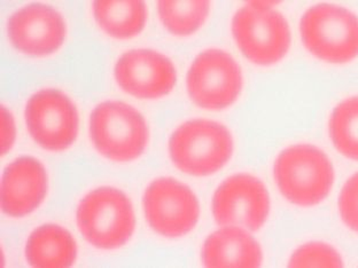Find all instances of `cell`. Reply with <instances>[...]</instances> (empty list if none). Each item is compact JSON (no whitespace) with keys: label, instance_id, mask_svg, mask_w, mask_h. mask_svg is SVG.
I'll use <instances>...</instances> for the list:
<instances>
[{"label":"cell","instance_id":"obj_1","mask_svg":"<svg viewBox=\"0 0 358 268\" xmlns=\"http://www.w3.org/2000/svg\"><path fill=\"white\" fill-rule=\"evenodd\" d=\"M275 178L285 198L300 207L323 201L332 188L334 171L329 157L310 144H296L280 153Z\"/></svg>","mask_w":358,"mask_h":268},{"label":"cell","instance_id":"obj_2","mask_svg":"<svg viewBox=\"0 0 358 268\" xmlns=\"http://www.w3.org/2000/svg\"><path fill=\"white\" fill-rule=\"evenodd\" d=\"M301 38L311 54L329 64L358 57V16L345 7L320 3L302 16Z\"/></svg>","mask_w":358,"mask_h":268},{"label":"cell","instance_id":"obj_3","mask_svg":"<svg viewBox=\"0 0 358 268\" xmlns=\"http://www.w3.org/2000/svg\"><path fill=\"white\" fill-rule=\"evenodd\" d=\"M77 225L87 242L99 249H116L128 242L134 230L131 202L112 187L96 188L80 202Z\"/></svg>","mask_w":358,"mask_h":268},{"label":"cell","instance_id":"obj_4","mask_svg":"<svg viewBox=\"0 0 358 268\" xmlns=\"http://www.w3.org/2000/svg\"><path fill=\"white\" fill-rule=\"evenodd\" d=\"M234 151V141L223 125L195 119L180 125L169 141L173 164L192 176H208L223 168Z\"/></svg>","mask_w":358,"mask_h":268},{"label":"cell","instance_id":"obj_5","mask_svg":"<svg viewBox=\"0 0 358 268\" xmlns=\"http://www.w3.org/2000/svg\"><path fill=\"white\" fill-rule=\"evenodd\" d=\"M90 135L101 155L115 162H129L144 151L148 128L144 116L131 105L105 101L91 114Z\"/></svg>","mask_w":358,"mask_h":268},{"label":"cell","instance_id":"obj_6","mask_svg":"<svg viewBox=\"0 0 358 268\" xmlns=\"http://www.w3.org/2000/svg\"><path fill=\"white\" fill-rule=\"evenodd\" d=\"M273 3H250L232 20V34L248 60L259 66L277 64L291 46V31L282 14L270 8Z\"/></svg>","mask_w":358,"mask_h":268},{"label":"cell","instance_id":"obj_7","mask_svg":"<svg viewBox=\"0 0 358 268\" xmlns=\"http://www.w3.org/2000/svg\"><path fill=\"white\" fill-rule=\"evenodd\" d=\"M24 116L30 135L44 149L60 151L76 140V107L59 89H45L35 93L27 103Z\"/></svg>","mask_w":358,"mask_h":268},{"label":"cell","instance_id":"obj_8","mask_svg":"<svg viewBox=\"0 0 358 268\" xmlns=\"http://www.w3.org/2000/svg\"><path fill=\"white\" fill-rule=\"evenodd\" d=\"M243 76L227 52L208 50L193 61L187 74V91L193 103L206 109H223L237 100Z\"/></svg>","mask_w":358,"mask_h":268},{"label":"cell","instance_id":"obj_9","mask_svg":"<svg viewBox=\"0 0 358 268\" xmlns=\"http://www.w3.org/2000/svg\"><path fill=\"white\" fill-rule=\"evenodd\" d=\"M144 210L152 230L162 237H179L194 228L199 202L187 186L175 179L160 178L146 189Z\"/></svg>","mask_w":358,"mask_h":268},{"label":"cell","instance_id":"obj_10","mask_svg":"<svg viewBox=\"0 0 358 268\" xmlns=\"http://www.w3.org/2000/svg\"><path fill=\"white\" fill-rule=\"evenodd\" d=\"M270 198L266 186L248 174L227 179L213 198L215 221L227 226L257 230L268 218Z\"/></svg>","mask_w":358,"mask_h":268},{"label":"cell","instance_id":"obj_11","mask_svg":"<svg viewBox=\"0 0 358 268\" xmlns=\"http://www.w3.org/2000/svg\"><path fill=\"white\" fill-rule=\"evenodd\" d=\"M67 27L53 7L30 3L16 10L7 22V35L16 51L31 57H45L64 44Z\"/></svg>","mask_w":358,"mask_h":268},{"label":"cell","instance_id":"obj_12","mask_svg":"<svg viewBox=\"0 0 358 268\" xmlns=\"http://www.w3.org/2000/svg\"><path fill=\"white\" fill-rule=\"evenodd\" d=\"M115 80L123 91L139 99L166 96L177 82L176 69L169 59L150 50H134L116 62Z\"/></svg>","mask_w":358,"mask_h":268},{"label":"cell","instance_id":"obj_13","mask_svg":"<svg viewBox=\"0 0 358 268\" xmlns=\"http://www.w3.org/2000/svg\"><path fill=\"white\" fill-rule=\"evenodd\" d=\"M48 193V174L39 161L20 157L7 166L1 181V208L10 217H24L38 208Z\"/></svg>","mask_w":358,"mask_h":268},{"label":"cell","instance_id":"obj_14","mask_svg":"<svg viewBox=\"0 0 358 268\" xmlns=\"http://www.w3.org/2000/svg\"><path fill=\"white\" fill-rule=\"evenodd\" d=\"M202 260L207 267H259L262 250L245 230L225 227L206 239Z\"/></svg>","mask_w":358,"mask_h":268},{"label":"cell","instance_id":"obj_15","mask_svg":"<svg viewBox=\"0 0 358 268\" xmlns=\"http://www.w3.org/2000/svg\"><path fill=\"white\" fill-rule=\"evenodd\" d=\"M26 258L32 267H69L76 259V243L71 234L59 225H43L30 234Z\"/></svg>","mask_w":358,"mask_h":268},{"label":"cell","instance_id":"obj_16","mask_svg":"<svg viewBox=\"0 0 358 268\" xmlns=\"http://www.w3.org/2000/svg\"><path fill=\"white\" fill-rule=\"evenodd\" d=\"M93 15L107 35L125 39L138 35L146 22V7L139 0L94 1Z\"/></svg>","mask_w":358,"mask_h":268},{"label":"cell","instance_id":"obj_17","mask_svg":"<svg viewBox=\"0 0 358 268\" xmlns=\"http://www.w3.org/2000/svg\"><path fill=\"white\" fill-rule=\"evenodd\" d=\"M329 137L343 156L358 161V96L345 100L333 110Z\"/></svg>","mask_w":358,"mask_h":268},{"label":"cell","instance_id":"obj_18","mask_svg":"<svg viewBox=\"0 0 358 268\" xmlns=\"http://www.w3.org/2000/svg\"><path fill=\"white\" fill-rule=\"evenodd\" d=\"M209 1H159L161 21L173 35H191L205 23L209 13Z\"/></svg>","mask_w":358,"mask_h":268},{"label":"cell","instance_id":"obj_19","mask_svg":"<svg viewBox=\"0 0 358 268\" xmlns=\"http://www.w3.org/2000/svg\"><path fill=\"white\" fill-rule=\"evenodd\" d=\"M289 267H343V259L332 246L325 243H307L300 246L289 262Z\"/></svg>","mask_w":358,"mask_h":268},{"label":"cell","instance_id":"obj_20","mask_svg":"<svg viewBox=\"0 0 358 268\" xmlns=\"http://www.w3.org/2000/svg\"><path fill=\"white\" fill-rule=\"evenodd\" d=\"M339 211L343 223L358 233V173L343 186L339 198Z\"/></svg>","mask_w":358,"mask_h":268},{"label":"cell","instance_id":"obj_21","mask_svg":"<svg viewBox=\"0 0 358 268\" xmlns=\"http://www.w3.org/2000/svg\"><path fill=\"white\" fill-rule=\"evenodd\" d=\"M1 147H3V154H6L7 150L10 149L13 144L15 139V125H14L13 117L10 112H7L6 108H1Z\"/></svg>","mask_w":358,"mask_h":268}]
</instances>
